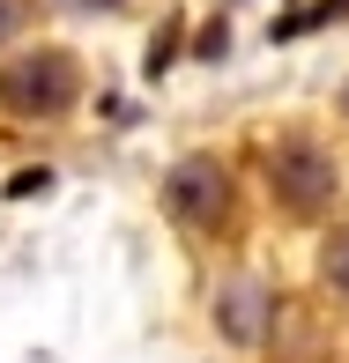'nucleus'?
I'll return each mask as SVG.
<instances>
[{
	"label": "nucleus",
	"mask_w": 349,
	"mask_h": 363,
	"mask_svg": "<svg viewBox=\"0 0 349 363\" xmlns=\"http://www.w3.org/2000/svg\"><path fill=\"white\" fill-rule=\"evenodd\" d=\"M75 96H82V67L60 45H30L0 67V111H15V119H60V111H75Z\"/></svg>",
	"instance_id": "nucleus-1"
},
{
	"label": "nucleus",
	"mask_w": 349,
	"mask_h": 363,
	"mask_svg": "<svg viewBox=\"0 0 349 363\" xmlns=\"http://www.w3.org/2000/svg\"><path fill=\"white\" fill-rule=\"evenodd\" d=\"M268 193L290 208V216H327L335 193H342V171H335V156H327L312 134H282L268 148Z\"/></svg>",
	"instance_id": "nucleus-2"
},
{
	"label": "nucleus",
	"mask_w": 349,
	"mask_h": 363,
	"mask_svg": "<svg viewBox=\"0 0 349 363\" xmlns=\"http://www.w3.org/2000/svg\"><path fill=\"white\" fill-rule=\"evenodd\" d=\"M163 208H171V223H186V230H223L230 223V171L215 156L171 163V178H163Z\"/></svg>",
	"instance_id": "nucleus-3"
},
{
	"label": "nucleus",
	"mask_w": 349,
	"mask_h": 363,
	"mask_svg": "<svg viewBox=\"0 0 349 363\" xmlns=\"http://www.w3.org/2000/svg\"><path fill=\"white\" fill-rule=\"evenodd\" d=\"M215 319H223L230 341H260V319H268V289L260 282H230L215 296Z\"/></svg>",
	"instance_id": "nucleus-4"
},
{
	"label": "nucleus",
	"mask_w": 349,
	"mask_h": 363,
	"mask_svg": "<svg viewBox=\"0 0 349 363\" xmlns=\"http://www.w3.org/2000/svg\"><path fill=\"white\" fill-rule=\"evenodd\" d=\"M320 282L335 289V296H349V223H342L335 238L320 245Z\"/></svg>",
	"instance_id": "nucleus-5"
},
{
	"label": "nucleus",
	"mask_w": 349,
	"mask_h": 363,
	"mask_svg": "<svg viewBox=\"0 0 349 363\" xmlns=\"http://www.w3.org/2000/svg\"><path fill=\"white\" fill-rule=\"evenodd\" d=\"M30 30V0H0V45Z\"/></svg>",
	"instance_id": "nucleus-6"
},
{
	"label": "nucleus",
	"mask_w": 349,
	"mask_h": 363,
	"mask_svg": "<svg viewBox=\"0 0 349 363\" xmlns=\"http://www.w3.org/2000/svg\"><path fill=\"white\" fill-rule=\"evenodd\" d=\"M75 8H104L112 15V8H127V0H75Z\"/></svg>",
	"instance_id": "nucleus-7"
},
{
	"label": "nucleus",
	"mask_w": 349,
	"mask_h": 363,
	"mask_svg": "<svg viewBox=\"0 0 349 363\" xmlns=\"http://www.w3.org/2000/svg\"><path fill=\"white\" fill-rule=\"evenodd\" d=\"M342 111H349V82H342Z\"/></svg>",
	"instance_id": "nucleus-8"
}]
</instances>
